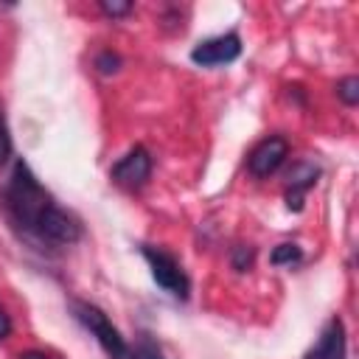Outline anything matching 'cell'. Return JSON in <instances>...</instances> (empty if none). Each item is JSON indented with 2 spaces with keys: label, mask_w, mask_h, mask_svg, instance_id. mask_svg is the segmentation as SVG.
Masks as SVG:
<instances>
[{
  "label": "cell",
  "mask_w": 359,
  "mask_h": 359,
  "mask_svg": "<svg viewBox=\"0 0 359 359\" xmlns=\"http://www.w3.org/2000/svg\"><path fill=\"white\" fill-rule=\"evenodd\" d=\"M50 196L45 194V188L36 182V177L31 174V168L17 160L14 163V171L8 177V185H6V208L11 213V219L28 230L36 233V224L42 219V213L50 208Z\"/></svg>",
  "instance_id": "obj_1"
},
{
  "label": "cell",
  "mask_w": 359,
  "mask_h": 359,
  "mask_svg": "<svg viewBox=\"0 0 359 359\" xmlns=\"http://www.w3.org/2000/svg\"><path fill=\"white\" fill-rule=\"evenodd\" d=\"M73 317L101 342V348H104L112 359H132V351L126 348L123 337L118 334V328L109 323V317H107L98 306L84 303V300H76V303H73Z\"/></svg>",
  "instance_id": "obj_2"
},
{
  "label": "cell",
  "mask_w": 359,
  "mask_h": 359,
  "mask_svg": "<svg viewBox=\"0 0 359 359\" xmlns=\"http://www.w3.org/2000/svg\"><path fill=\"white\" fill-rule=\"evenodd\" d=\"M140 252H143V258L149 261V266H151V278L157 280V286H163V289L171 292L174 297H182V300H185L188 292H191V280H188L182 264H180L174 255H168L165 250L143 247Z\"/></svg>",
  "instance_id": "obj_3"
},
{
  "label": "cell",
  "mask_w": 359,
  "mask_h": 359,
  "mask_svg": "<svg viewBox=\"0 0 359 359\" xmlns=\"http://www.w3.org/2000/svg\"><path fill=\"white\" fill-rule=\"evenodd\" d=\"M149 174H151V157H149V151H146L143 146L129 149V151L112 165V171H109V177L115 180V185L129 188V191L146 185Z\"/></svg>",
  "instance_id": "obj_4"
},
{
  "label": "cell",
  "mask_w": 359,
  "mask_h": 359,
  "mask_svg": "<svg viewBox=\"0 0 359 359\" xmlns=\"http://www.w3.org/2000/svg\"><path fill=\"white\" fill-rule=\"evenodd\" d=\"M238 53H241L238 34H219V36H210V39L199 42L191 50V59L202 67H216V65H227V62L238 59Z\"/></svg>",
  "instance_id": "obj_5"
},
{
  "label": "cell",
  "mask_w": 359,
  "mask_h": 359,
  "mask_svg": "<svg viewBox=\"0 0 359 359\" xmlns=\"http://www.w3.org/2000/svg\"><path fill=\"white\" fill-rule=\"evenodd\" d=\"M286 154H289V143H286L283 137H278V135L264 137V140L250 151L247 168H250L252 177H261V180H264V177L275 174V171L283 165Z\"/></svg>",
  "instance_id": "obj_6"
},
{
  "label": "cell",
  "mask_w": 359,
  "mask_h": 359,
  "mask_svg": "<svg viewBox=\"0 0 359 359\" xmlns=\"http://www.w3.org/2000/svg\"><path fill=\"white\" fill-rule=\"evenodd\" d=\"M36 233H39L42 238L53 241V244H73V241L81 238V224H79L67 210L50 205V208L42 213V219H39V224H36Z\"/></svg>",
  "instance_id": "obj_7"
},
{
  "label": "cell",
  "mask_w": 359,
  "mask_h": 359,
  "mask_svg": "<svg viewBox=\"0 0 359 359\" xmlns=\"http://www.w3.org/2000/svg\"><path fill=\"white\" fill-rule=\"evenodd\" d=\"M317 177H320V168L309 160H300L292 165V171L286 177L289 180V188H286V208L289 210H303V196L309 188H314Z\"/></svg>",
  "instance_id": "obj_8"
},
{
  "label": "cell",
  "mask_w": 359,
  "mask_h": 359,
  "mask_svg": "<svg viewBox=\"0 0 359 359\" xmlns=\"http://www.w3.org/2000/svg\"><path fill=\"white\" fill-rule=\"evenodd\" d=\"M303 359H345V325H342L339 317L328 320L317 345Z\"/></svg>",
  "instance_id": "obj_9"
},
{
  "label": "cell",
  "mask_w": 359,
  "mask_h": 359,
  "mask_svg": "<svg viewBox=\"0 0 359 359\" xmlns=\"http://www.w3.org/2000/svg\"><path fill=\"white\" fill-rule=\"evenodd\" d=\"M303 258V250L297 247V244H278L275 250H272V255H269V261L275 264V266H283V264H297Z\"/></svg>",
  "instance_id": "obj_10"
},
{
  "label": "cell",
  "mask_w": 359,
  "mask_h": 359,
  "mask_svg": "<svg viewBox=\"0 0 359 359\" xmlns=\"http://www.w3.org/2000/svg\"><path fill=\"white\" fill-rule=\"evenodd\" d=\"M337 95L348 104V107H353V104H359V79L356 76H348V79H342L339 84H337Z\"/></svg>",
  "instance_id": "obj_11"
},
{
  "label": "cell",
  "mask_w": 359,
  "mask_h": 359,
  "mask_svg": "<svg viewBox=\"0 0 359 359\" xmlns=\"http://www.w3.org/2000/svg\"><path fill=\"white\" fill-rule=\"evenodd\" d=\"M252 258H255V250L252 247H244V244H238V247H233V269L236 272H244V269H250L252 266Z\"/></svg>",
  "instance_id": "obj_12"
},
{
  "label": "cell",
  "mask_w": 359,
  "mask_h": 359,
  "mask_svg": "<svg viewBox=\"0 0 359 359\" xmlns=\"http://www.w3.org/2000/svg\"><path fill=\"white\" fill-rule=\"evenodd\" d=\"M95 67H98L104 76H109V73H115V70L121 67V56L112 53V50H104V53L95 56Z\"/></svg>",
  "instance_id": "obj_13"
},
{
  "label": "cell",
  "mask_w": 359,
  "mask_h": 359,
  "mask_svg": "<svg viewBox=\"0 0 359 359\" xmlns=\"http://www.w3.org/2000/svg\"><path fill=\"white\" fill-rule=\"evenodd\" d=\"M101 11H104L107 17H123V14L132 11V3H126V0H123V3H118V0H112V3L104 0V3H101Z\"/></svg>",
  "instance_id": "obj_14"
},
{
  "label": "cell",
  "mask_w": 359,
  "mask_h": 359,
  "mask_svg": "<svg viewBox=\"0 0 359 359\" xmlns=\"http://www.w3.org/2000/svg\"><path fill=\"white\" fill-rule=\"evenodd\" d=\"M8 157H11V137H8L6 121H3V115H0V165H6Z\"/></svg>",
  "instance_id": "obj_15"
},
{
  "label": "cell",
  "mask_w": 359,
  "mask_h": 359,
  "mask_svg": "<svg viewBox=\"0 0 359 359\" xmlns=\"http://www.w3.org/2000/svg\"><path fill=\"white\" fill-rule=\"evenodd\" d=\"M132 359H163V353H160L157 345H151V342H140V345L135 348Z\"/></svg>",
  "instance_id": "obj_16"
},
{
  "label": "cell",
  "mask_w": 359,
  "mask_h": 359,
  "mask_svg": "<svg viewBox=\"0 0 359 359\" xmlns=\"http://www.w3.org/2000/svg\"><path fill=\"white\" fill-rule=\"evenodd\" d=\"M11 334V320H8V314L0 309V339H6Z\"/></svg>",
  "instance_id": "obj_17"
},
{
  "label": "cell",
  "mask_w": 359,
  "mask_h": 359,
  "mask_svg": "<svg viewBox=\"0 0 359 359\" xmlns=\"http://www.w3.org/2000/svg\"><path fill=\"white\" fill-rule=\"evenodd\" d=\"M20 359H50V356H45V353H39V351H28V353H22Z\"/></svg>",
  "instance_id": "obj_18"
}]
</instances>
